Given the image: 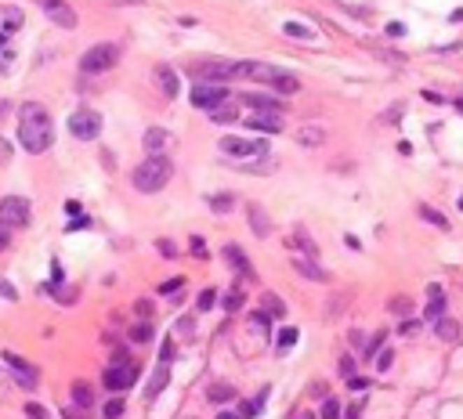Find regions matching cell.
I'll return each mask as SVG.
<instances>
[{
  "label": "cell",
  "instance_id": "1",
  "mask_svg": "<svg viewBox=\"0 0 463 419\" xmlns=\"http://www.w3.org/2000/svg\"><path fill=\"white\" fill-rule=\"evenodd\" d=\"M18 145H22L29 156H40L55 145L51 112L40 101H26L22 109H18Z\"/></svg>",
  "mask_w": 463,
  "mask_h": 419
},
{
  "label": "cell",
  "instance_id": "2",
  "mask_svg": "<svg viewBox=\"0 0 463 419\" xmlns=\"http://www.w3.org/2000/svg\"><path fill=\"white\" fill-rule=\"evenodd\" d=\"M171 174H174V170H171V159H166V156H149L145 163L134 166L131 184L138 188V192L152 196V192H163L166 181H171Z\"/></svg>",
  "mask_w": 463,
  "mask_h": 419
},
{
  "label": "cell",
  "instance_id": "3",
  "mask_svg": "<svg viewBox=\"0 0 463 419\" xmlns=\"http://www.w3.org/2000/svg\"><path fill=\"white\" fill-rule=\"evenodd\" d=\"M134 383H138V362L131 358L127 351H116L109 369L101 372V387L113 390V394H123V390H131Z\"/></svg>",
  "mask_w": 463,
  "mask_h": 419
},
{
  "label": "cell",
  "instance_id": "4",
  "mask_svg": "<svg viewBox=\"0 0 463 419\" xmlns=\"http://www.w3.org/2000/svg\"><path fill=\"white\" fill-rule=\"evenodd\" d=\"M116 61H120V47H116V44H94L91 51H83L80 73H83V76H98V73L116 69Z\"/></svg>",
  "mask_w": 463,
  "mask_h": 419
},
{
  "label": "cell",
  "instance_id": "5",
  "mask_svg": "<svg viewBox=\"0 0 463 419\" xmlns=\"http://www.w3.org/2000/svg\"><path fill=\"white\" fill-rule=\"evenodd\" d=\"M218 152H225L228 159H243V163H250V159H261V156H268V141H250V138H221L218 141Z\"/></svg>",
  "mask_w": 463,
  "mask_h": 419
},
{
  "label": "cell",
  "instance_id": "6",
  "mask_svg": "<svg viewBox=\"0 0 463 419\" xmlns=\"http://www.w3.org/2000/svg\"><path fill=\"white\" fill-rule=\"evenodd\" d=\"M192 105L196 109H218V105H225V101H232V91H228V83H196L192 87Z\"/></svg>",
  "mask_w": 463,
  "mask_h": 419
},
{
  "label": "cell",
  "instance_id": "7",
  "mask_svg": "<svg viewBox=\"0 0 463 419\" xmlns=\"http://www.w3.org/2000/svg\"><path fill=\"white\" fill-rule=\"evenodd\" d=\"M69 134L76 141H94V138H101V116L94 109H76L69 116Z\"/></svg>",
  "mask_w": 463,
  "mask_h": 419
},
{
  "label": "cell",
  "instance_id": "8",
  "mask_svg": "<svg viewBox=\"0 0 463 419\" xmlns=\"http://www.w3.org/2000/svg\"><path fill=\"white\" fill-rule=\"evenodd\" d=\"M196 83H228L239 76V61H206V66H196Z\"/></svg>",
  "mask_w": 463,
  "mask_h": 419
},
{
  "label": "cell",
  "instance_id": "9",
  "mask_svg": "<svg viewBox=\"0 0 463 419\" xmlns=\"http://www.w3.org/2000/svg\"><path fill=\"white\" fill-rule=\"evenodd\" d=\"M26 221H29V199L22 196L0 199V228H22Z\"/></svg>",
  "mask_w": 463,
  "mask_h": 419
},
{
  "label": "cell",
  "instance_id": "10",
  "mask_svg": "<svg viewBox=\"0 0 463 419\" xmlns=\"http://www.w3.org/2000/svg\"><path fill=\"white\" fill-rule=\"evenodd\" d=\"M4 365L11 369V376H15V383H18V387H26V390L40 387V372H36L33 365H26L15 351H4Z\"/></svg>",
  "mask_w": 463,
  "mask_h": 419
},
{
  "label": "cell",
  "instance_id": "11",
  "mask_svg": "<svg viewBox=\"0 0 463 419\" xmlns=\"http://www.w3.org/2000/svg\"><path fill=\"white\" fill-rule=\"evenodd\" d=\"M36 8L44 11L55 26H62V29H76V11L66 4V0H36Z\"/></svg>",
  "mask_w": 463,
  "mask_h": 419
},
{
  "label": "cell",
  "instance_id": "12",
  "mask_svg": "<svg viewBox=\"0 0 463 419\" xmlns=\"http://www.w3.org/2000/svg\"><path fill=\"white\" fill-rule=\"evenodd\" d=\"M246 131L257 134H279L283 131V112H246Z\"/></svg>",
  "mask_w": 463,
  "mask_h": 419
},
{
  "label": "cell",
  "instance_id": "13",
  "mask_svg": "<svg viewBox=\"0 0 463 419\" xmlns=\"http://www.w3.org/2000/svg\"><path fill=\"white\" fill-rule=\"evenodd\" d=\"M174 145H178V141H174L171 131H163V127L145 131V152H149V156H171Z\"/></svg>",
  "mask_w": 463,
  "mask_h": 419
},
{
  "label": "cell",
  "instance_id": "14",
  "mask_svg": "<svg viewBox=\"0 0 463 419\" xmlns=\"http://www.w3.org/2000/svg\"><path fill=\"white\" fill-rule=\"evenodd\" d=\"M26 11L18 4H0V36H15V29H22Z\"/></svg>",
  "mask_w": 463,
  "mask_h": 419
},
{
  "label": "cell",
  "instance_id": "15",
  "mask_svg": "<svg viewBox=\"0 0 463 419\" xmlns=\"http://www.w3.org/2000/svg\"><path fill=\"white\" fill-rule=\"evenodd\" d=\"M243 101L250 112H283L286 109V98H276V94H243Z\"/></svg>",
  "mask_w": 463,
  "mask_h": 419
},
{
  "label": "cell",
  "instance_id": "16",
  "mask_svg": "<svg viewBox=\"0 0 463 419\" xmlns=\"http://www.w3.org/2000/svg\"><path fill=\"white\" fill-rule=\"evenodd\" d=\"M268 87L276 91L279 98H293V94L301 91V80L293 76V73H286V69H276V73H271V80H268Z\"/></svg>",
  "mask_w": 463,
  "mask_h": 419
},
{
  "label": "cell",
  "instance_id": "17",
  "mask_svg": "<svg viewBox=\"0 0 463 419\" xmlns=\"http://www.w3.org/2000/svg\"><path fill=\"white\" fill-rule=\"evenodd\" d=\"M246 217H250V228H254V235H257V239H268V235H271V221H268V214H264L257 203H250V206H246Z\"/></svg>",
  "mask_w": 463,
  "mask_h": 419
},
{
  "label": "cell",
  "instance_id": "18",
  "mask_svg": "<svg viewBox=\"0 0 463 419\" xmlns=\"http://www.w3.org/2000/svg\"><path fill=\"white\" fill-rule=\"evenodd\" d=\"M441 311H446V293H441V286H431L427 289V307H424V322H438Z\"/></svg>",
  "mask_w": 463,
  "mask_h": 419
},
{
  "label": "cell",
  "instance_id": "19",
  "mask_svg": "<svg viewBox=\"0 0 463 419\" xmlns=\"http://www.w3.org/2000/svg\"><path fill=\"white\" fill-rule=\"evenodd\" d=\"M156 83L163 87V98H178L181 94V83H178V73L171 66H159L156 69Z\"/></svg>",
  "mask_w": 463,
  "mask_h": 419
},
{
  "label": "cell",
  "instance_id": "20",
  "mask_svg": "<svg viewBox=\"0 0 463 419\" xmlns=\"http://www.w3.org/2000/svg\"><path fill=\"white\" fill-rule=\"evenodd\" d=\"M293 138H297V145H304V149H319V145H326V131L315 127V123H304Z\"/></svg>",
  "mask_w": 463,
  "mask_h": 419
},
{
  "label": "cell",
  "instance_id": "21",
  "mask_svg": "<svg viewBox=\"0 0 463 419\" xmlns=\"http://www.w3.org/2000/svg\"><path fill=\"white\" fill-rule=\"evenodd\" d=\"M225 260H228L232 267H236V271H239V275H246V279H254V267H250V257L243 253V249H239V246H225Z\"/></svg>",
  "mask_w": 463,
  "mask_h": 419
},
{
  "label": "cell",
  "instance_id": "22",
  "mask_svg": "<svg viewBox=\"0 0 463 419\" xmlns=\"http://www.w3.org/2000/svg\"><path fill=\"white\" fill-rule=\"evenodd\" d=\"M293 267H297V275H301V279H311V282H329V271H322L315 257H308V260H297Z\"/></svg>",
  "mask_w": 463,
  "mask_h": 419
},
{
  "label": "cell",
  "instance_id": "23",
  "mask_svg": "<svg viewBox=\"0 0 463 419\" xmlns=\"http://www.w3.org/2000/svg\"><path fill=\"white\" fill-rule=\"evenodd\" d=\"M73 402H76V409H91L94 394H91V383L87 380H76L73 383Z\"/></svg>",
  "mask_w": 463,
  "mask_h": 419
},
{
  "label": "cell",
  "instance_id": "24",
  "mask_svg": "<svg viewBox=\"0 0 463 419\" xmlns=\"http://www.w3.org/2000/svg\"><path fill=\"white\" fill-rule=\"evenodd\" d=\"M11 66H15V40L0 36V73H11Z\"/></svg>",
  "mask_w": 463,
  "mask_h": 419
},
{
  "label": "cell",
  "instance_id": "25",
  "mask_svg": "<svg viewBox=\"0 0 463 419\" xmlns=\"http://www.w3.org/2000/svg\"><path fill=\"white\" fill-rule=\"evenodd\" d=\"M236 116H239V109L232 101L218 105V109H210V123H236Z\"/></svg>",
  "mask_w": 463,
  "mask_h": 419
},
{
  "label": "cell",
  "instance_id": "26",
  "mask_svg": "<svg viewBox=\"0 0 463 419\" xmlns=\"http://www.w3.org/2000/svg\"><path fill=\"white\" fill-rule=\"evenodd\" d=\"M438 337L441 340H460V322H453V318H446V314H441V318H438Z\"/></svg>",
  "mask_w": 463,
  "mask_h": 419
},
{
  "label": "cell",
  "instance_id": "27",
  "mask_svg": "<svg viewBox=\"0 0 463 419\" xmlns=\"http://www.w3.org/2000/svg\"><path fill=\"white\" fill-rule=\"evenodd\" d=\"M416 214H420V221H427V224H434V228H449V217H441L434 206H420Z\"/></svg>",
  "mask_w": 463,
  "mask_h": 419
},
{
  "label": "cell",
  "instance_id": "28",
  "mask_svg": "<svg viewBox=\"0 0 463 419\" xmlns=\"http://www.w3.org/2000/svg\"><path fill=\"white\" fill-rule=\"evenodd\" d=\"M232 397H236V387H232V383L210 387V402H214V405H225V402H232Z\"/></svg>",
  "mask_w": 463,
  "mask_h": 419
},
{
  "label": "cell",
  "instance_id": "29",
  "mask_svg": "<svg viewBox=\"0 0 463 419\" xmlns=\"http://www.w3.org/2000/svg\"><path fill=\"white\" fill-rule=\"evenodd\" d=\"M166 380H171V369H166V365H159V369H156V376H152V387L145 390V397H156V394L166 387Z\"/></svg>",
  "mask_w": 463,
  "mask_h": 419
},
{
  "label": "cell",
  "instance_id": "30",
  "mask_svg": "<svg viewBox=\"0 0 463 419\" xmlns=\"http://www.w3.org/2000/svg\"><path fill=\"white\" fill-rule=\"evenodd\" d=\"M232 206H236V199H232V196H210V210H214V214H228V210Z\"/></svg>",
  "mask_w": 463,
  "mask_h": 419
},
{
  "label": "cell",
  "instance_id": "31",
  "mask_svg": "<svg viewBox=\"0 0 463 419\" xmlns=\"http://www.w3.org/2000/svg\"><path fill=\"white\" fill-rule=\"evenodd\" d=\"M131 340H134V344H149V340H152V325H149V322H138V325L131 329Z\"/></svg>",
  "mask_w": 463,
  "mask_h": 419
},
{
  "label": "cell",
  "instance_id": "32",
  "mask_svg": "<svg viewBox=\"0 0 463 419\" xmlns=\"http://www.w3.org/2000/svg\"><path fill=\"white\" fill-rule=\"evenodd\" d=\"M283 33H286V36H293V40H308V36H311V29H308V26H301V22H286V26H283Z\"/></svg>",
  "mask_w": 463,
  "mask_h": 419
},
{
  "label": "cell",
  "instance_id": "33",
  "mask_svg": "<svg viewBox=\"0 0 463 419\" xmlns=\"http://www.w3.org/2000/svg\"><path fill=\"white\" fill-rule=\"evenodd\" d=\"M290 246H301L308 257H315V253H319V246H315V242H311L308 235H293V239H290Z\"/></svg>",
  "mask_w": 463,
  "mask_h": 419
},
{
  "label": "cell",
  "instance_id": "34",
  "mask_svg": "<svg viewBox=\"0 0 463 419\" xmlns=\"http://www.w3.org/2000/svg\"><path fill=\"white\" fill-rule=\"evenodd\" d=\"M293 344H297V329H290V325H286V329L279 332V351H290Z\"/></svg>",
  "mask_w": 463,
  "mask_h": 419
},
{
  "label": "cell",
  "instance_id": "35",
  "mask_svg": "<svg viewBox=\"0 0 463 419\" xmlns=\"http://www.w3.org/2000/svg\"><path fill=\"white\" fill-rule=\"evenodd\" d=\"M264 311H268V314H276V318H283V314H286V304L276 300V297H264Z\"/></svg>",
  "mask_w": 463,
  "mask_h": 419
},
{
  "label": "cell",
  "instance_id": "36",
  "mask_svg": "<svg viewBox=\"0 0 463 419\" xmlns=\"http://www.w3.org/2000/svg\"><path fill=\"white\" fill-rule=\"evenodd\" d=\"M322 419H341V402H336V397H329L322 405Z\"/></svg>",
  "mask_w": 463,
  "mask_h": 419
},
{
  "label": "cell",
  "instance_id": "37",
  "mask_svg": "<svg viewBox=\"0 0 463 419\" xmlns=\"http://www.w3.org/2000/svg\"><path fill=\"white\" fill-rule=\"evenodd\" d=\"M214 300H218V293L214 289H203L199 293V311H210V307H214Z\"/></svg>",
  "mask_w": 463,
  "mask_h": 419
},
{
  "label": "cell",
  "instance_id": "38",
  "mask_svg": "<svg viewBox=\"0 0 463 419\" xmlns=\"http://www.w3.org/2000/svg\"><path fill=\"white\" fill-rule=\"evenodd\" d=\"M225 307H228V311H239V307H243V293H239V289H232L228 297H225Z\"/></svg>",
  "mask_w": 463,
  "mask_h": 419
},
{
  "label": "cell",
  "instance_id": "39",
  "mask_svg": "<svg viewBox=\"0 0 463 419\" xmlns=\"http://www.w3.org/2000/svg\"><path fill=\"white\" fill-rule=\"evenodd\" d=\"M101 412H105V419H120L123 416V402H109Z\"/></svg>",
  "mask_w": 463,
  "mask_h": 419
},
{
  "label": "cell",
  "instance_id": "40",
  "mask_svg": "<svg viewBox=\"0 0 463 419\" xmlns=\"http://www.w3.org/2000/svg\"><path fill=\"white\" fill-rule=\"evenodd\" d=\"M26 416H29V419H48V409L36 405V402H29V405H26Z\"/></svg>",
  "mask_w": 463,
  "mask_h": 419
},
{
  "label": "cell",
  "instance_id": "41",
  "mask_svg": "<svg viewBox=\"0 0 463 419\" xmlns=\"http://www.w3.org/2000/svg\"><path fill=\"white\" fill-rule=\"evenodd\" d=\"M413 307V300H406V297H398V300H391V311H398V314H406Z\"/></svg>",
  "mask_w": 463,
  "mask_h": 419
},
{
  "label": "cell",
  "instance_id": "42",
  "mask_svg": "<svg viewBox=\"0 0 463 419\" xmlns=\"http://www.w3.org/2000/svg\"><path fill=\"white\" fill-rule=\"evenodd\" d=\"M348 387H351V390H366V387H369V380H366V376H351Z\"/></svg>",
  "mask_w": 463,
  "mask_h": 419
},
{
  "label": "cell",
  "instance_id": "43",
  "mask_svg": "<svg viewBox=\"0 0 463 419\" xmlns=\"http://www.w3.org/2000/svg\"><path fill=\"white\" fill-rule=\"evenodd\" d=\"M159 358H163V365H171V358H174V344H171V340L163 344V354H159Z\"/></svg>",
  "mask_w": 463,
  "mask_h": 419
},
{
  "label": "cell",
  "instance_id": "44",
  "mask_svg": "<svg viewBox=\"0 0 463 419\" xmlns=\"http://www.w3.org/2000/svg\"><path fill=\"white\" fill-rule=\"evenodd\" d=\"M376 369H391V351H380V358H376Z\"/></svg>",
  "mask_w": 463,
  "mask_h": 419
},
{
  "label": "cell",
  "instance_id": "45",
  "mask_svg": "<svg viewBox=\"0 0 463 419\" xmlns=\"http://www.w3.org/2000/svg\"><path fill=\"white\" fill-rule=\"evenodd\" d=\"M341 372L351 380V376H355V358H341Z\"/></svg>",
  "mask_w": 463,
  "mask_h": 419
},
{
  "label": "cell",
  "instance_id": "46",
  "mask_svg": "<svg viewBox=\"0 0 463 419\" xmlns=\"http://www.w3.org/2000/svg\"><path fill=\"white\" fill-rule=\"evenodd\" d=\"M0 297H4V300H15V286H11V282H0Z\"/></svg>",
  "mask_w": 463,
  "mask_h": 419
},
{
  "label": "cell",
  "instance_id": "47",
  "mask_svg": "<svg viewBox=\"0 0 463 419\" xmlns=\"http://www.w3.org/2000/svg\"><path fill=\"white\" fill-rule=\"evenodd\" d=\"M192 325H196V322H192V318H188V314H185V318L178 322V332H188V337H192Z\"/></svg>",
  "mask_w": 463,
  "mask_h": 419
},
{
  "label": "cell",
  "instance_id": "48",
  "mask_svg": "<svg viewBox=\"0 0 463 419\" xmlns=\"http://www.w3.org/2000/svg\"><path fill=\"white\" fill-rule=\"evenodd\" d=\"M192 253H196V257H206V246H203V239H199V235L192 239Z\"/></svg>",
  "mask_w": 463,
  "mask_h": 419
},
{
  "label": "cell",
  "instance_id": "49",
  "mask_svg": "<svg viewBox=\"0 0 463 419\" xmlns=\"http://www.w3.org/2000/svg\"><path fill=\"white\" fill-rule=\"evenodd\" d=\"M174 289H181V279H171V282L159 286V293H174Z\"/></svg>",
  "mask_w": 463,
  "mask_h": 419
},
{
  "label": "cell",
  "instance_id": "50",
  "mask_svg": "<svg viewBox=\"0 0 463 419\" xmlns=\"http://www.w3.org/2000/svg\"><path fill=\"white\" fill-rule=\"evenodd\" d=\"M402 33H406L402 22H391V26H387V36H402Z\"/></svg>",
  "mask_w": 463,
  "mask_h": 419
},
{
  "label": "cell",
  "instance_id": "51",
  "mask_svg": "<svg viewBox=\"0 0 463 419\" xmlns=\"http://www.w3.org/2000/svg\"><path fill=\"white\" fill-rule=\"evenodd\" d=\"M8 246H11V239H8V232H4V228H0V253H4Z\"/></svg>",
  "mask_w": 463,
  "mask_h": 419
},
{
  "label": "cell",
  "instance_id": "52",
  "mask_svg": "<svg viewBox=\"0 0 463 419\" xmlns=\"http://www.w3.org/2000/svg\"><path fill=\"white\" fill-rule=\"evenodd\" d=\"M218 419H246V416H243V412H221Z\"/></svg>",
  "mask_w": 463,
  "mask_h": 419
},
{
  "label": "cell",
  "instance_id": "53",
  "mask_svg": "<svg viewBox=\"0 0 463 419\" xmlns=\"http://www.w3.org/2000/svg\"><path fill=\"white\" fill-rule=\"evenodd\" d=\"M359 412H362L359 405H355V409H348V419H359Z\"/></svg>",
  "mask_w": 463,
  "mask_h": 419
},
{
  "label": "cell",
  "instance_id": "54",
  "mask_svg": "<svg viewBox=\"0 0 463 419\" xmlns=\"http://www.w3.org/2000/svg\"><path fill=\"white\" fill-rule=\"evenodd\" d=\"M66 419H83V416H80L76 409H69V412H66Z\"/></svg>",
  "mask_w": 463,
  "mask_h": 419
},
{
  "label": "cell",
  "instance_id": "55",
  "mask_svg": "<svg viewBox=\"0 0 463 419\" xmlns=\"http://www.w3.org/2000/svg\"><path fill=\"white\" fill-rule=\"evenodd\" d=\"M8 112V101H0V116H4Z\"/></svg>",
  "mask_w": 463,
  "mask_h": 419
},
{
  "label": "cell",
  "instance_id": "56",
  "mask_svg": "<svg viewBox=\"0 0 463 419\" xmlns=\"http://www.w3.org/2000/svg\"><path fill=\"white\" fill-rule=\"evenodd\" d=\"M297 419H315V416H308V412H304V416H297Z\"/></svg>",
  "mask_w": 463,
  "mask_h": 419
},
{
  "label": "cell",
  "instance_id": "57",
  "mask_svg": "<svg viewBox=\"0 0 463 419\" xmlns=\"http://www.w3.org/2000/svg\"><path fill=\"white\" fill-rule=\"evenodd\" d=\"M460 206H463V196H460Z\"/></svg>",
  "mask_w": 463,
  "mask_h": 419
}]
</instances>
